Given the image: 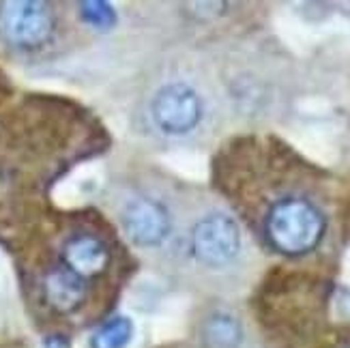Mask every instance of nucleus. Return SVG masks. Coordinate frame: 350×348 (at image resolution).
I'll return each mask as SVG.
<instances>
[{"mask_svg": "<svg viewBox=\"0 0 350 348\" xmlns=\"http://www.w3.org/2000/svg\"><path fill=\"white\" fill-rule=\"evenodd\" d=\"M80 15L88 26L99 30H108L116 24V13L108 3H82Z\"/></svg>", "mask_w": 350, "mask_h": 348, "instance_id": "obj_10", "label": "nucleus"}, {"mask_svg": "<svg viewBox=\"0 0 350 348\" xmlns=\"http://www.w3.org/2000/svg\"><path fill=\"white\" fill-rule=\"evenodd\" d=\"M243 342V327L237 316L228 312L211 314L202 325L204 348H239Z\"/></svg>", "mask_w": 350, "mask_h": 348, "instance_id": "obj_8", "label": "nucleus"}, {"mask_svg": "<svg viewBox=\"0 0 350 348\" xmlns=\"http://www.w3.org/2000/svg\"><path fill=\"white\" fill-rule=\"evenodd\" d=\"M56 13L39 0L0 3V41L20 52H37L56 35Z\"/></svg>", "mask_w": 350, "mask_h": 348, "instance_id": "obj_2", "label": "nucleus"}, {"mask_svg": "<svg viewBox=\"0 0 350 348\" xmlns=\"http://www.w3.org/2000/svg\"><path fill=\"white\" fill-rule=\"evenodd\" d=\"M133 338V325L125 316L101 325L93 336V348H127V344Z\"/></svg>", "mask_w": 350, "mask_h": 348, "instance_id": "obj_9", "label": "nucleus"}, {"mask_svg": "<svg viewBox=\"0 0 350 348\" xmlns=\"http://www.w3.org/2000/svg\"><path fill=\"white\" fill-rule=\"evenodd\" d=\"M43 293L45 301L50 304L52 310L60 314L75 312L86 299V280L80 278L78 273H73L71 269L56 267L52 269L43 282Z\"/></svg>", "mask_w": 350, "mask_h": 348, "instance_id": "obj_6", "label": "nucleus"}, {"mask_svg": "<svg viewBox=\"0 0 350 348\" xmlns=\"http://www.w3.org/2000/svg\"><path fill=\"white\" fill-rule=\"evenodd\" d=\"M243 247L239 224L226 213H211L198 219L191 230V252L196 260L208 269L232 265Z\"/></svg>", "mask_w": 350, "mask_h": 348, "instance_id": "obj_3", "label": "nucleus"}, {"mask_svg": "<svg viewBox=\"0 0 350 348\" xmlns=\"http://www.w3.org/2000/svg\"><path fill=\"white\" fill-rule=\"evenodd\" d=\"M325 219L312 202L303 198H286L273 204L267 215V237L273 247L299 256L312 252L321 243Z\"/></svg>", "mask_w": 350, "mask_h": 348, "instance_id": "obj_1", "label": "nucleus"}, {"mask_svg": "<svg viewBox=\"0 0 350 348\" xmlns=\"http://www.w3.org/2000/svg\"><path fill=\"white\" fill-rule=\"evenodd\" d=\"M43 348H69V342L63 336H50L43 342Z\"/></svg>", "mask_w": 350, "mask_h": 348, "instance_id": "obj_11", "label": "nucleus"}, {"mask_svg": "<svg viewBox=\"0 0 350 348\" xmlns=\"http://www.w3.org/2000/svg\"><path fill=\"white\" fill-rule=\"evenodd\" d=\"M63 260L65 267L71 269L73 273L80 278H93L108 267L110 263V252L103 245V241L90 235H78L67 241L63 247Z\"/></svg>", "mask_w": 350, "mask_h": 348, "instance_id": "obj_7", "label": "nucleus"}, {"mask_svg": "<svg viewBox=\"0 0 350 348\" xmlns=\"http://www.w3.org/2000/svg\"><path fill=\"white\" fill-rule=\"evenodd\" d=\"M155 125L168 135H185L202 120V101L185 82H170L157 90L150 103Z\"/></svg>", "mask_w": 350, "mask_h": 348, "instance_id": "obj_4", "label": "nucleus"}, {"mask_svg": "<svg viewBox=\"0 0 350 348\" xmlns=\"http://www.w3.org/2000/svg\"><path fill=\"white\" fill-rule=\"evenodd\" d=\"M120 222H123L125 235L140 247H157L170 232V219L165 209L148 198H135L127 202Z\"/></svg>", "mask_w": 350, "mask_h": 348, "instance_id": "obj_5", "label": "nucleus"}]
</instances>
